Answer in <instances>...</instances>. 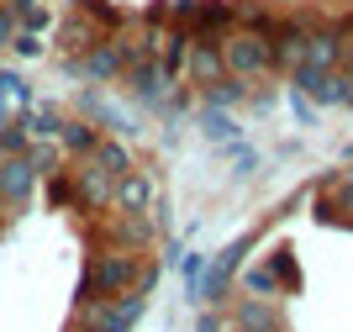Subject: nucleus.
I'll list each match as a JSON object with an SVG mask.
<instances>
[{"label":"nucleus","mask_w":353,"mask_h":332,"mask_svg":"<svg viewBox=\"0 0 353 332\" xmlns=\"http://www.w3.org/2000/svg\"><path fill=\"white\" fill-rule=\"evenodd\" d=\"M195 95H201V106H216V111H232V106H243V101H248V85H243V79H232V74H221L216 85L195 90Z\"/></svg>","instance_id":"21"},{"label":"nucleus","mask_w":353,"mask_h":332,"mask_svg":"<svg viewBox=\"0 0 353 332\" xmlns=\"http://www.w3.org/2000/svg\"><path fill=\"white\" fill-rule=\"evenodd\" d=\"M221 48L211 43V37H195L190 43V58H185V74H179V79H185V85L190 90H206V85H216L221 79Z\"/></svg>","instance_id":"12"},{"label":"nucleus","mask_w":353,"mask_h":332,"mask_svg":"<svg viewBox=\"0 0 353 332\" xmlns=\"http://www.w3.org/2000/svg\"><path fill=\"white\" fill-rule=\"evenodd\" d=\"M153 179H148V169H132V174H121L117 185H111V211H148L153 206Z\"/></svg>","instance_id":"15"},{"label":"nucleus","mask_w":353,"mask_h":332,"mask_svg":"<svg viewBox=\"0 0 353 332\" xmlns=\"http://www.w3.org/2000/svg\"><path fill=\"white\" fill-rule=\"evenodd\" d=\"M227 332H285V311H280V301L243 295V301L227 311Z\"/></svg>","instance_id":"8"},{"label":"nucleus","mask_w":353,"mask_h":332,"mask_svg":"<svg viewBox=\"0 0 353 332\" xmlns=\"http://www.w3.org/2000/svg\"><path fill=\"white\" fill-rule=\"evenodd\" d=\"M11 37H16V16L11 6H0V48H11Z\"/></svg>","instance_id":"32"},{"label":"nucleus","mask_w":353,"mask_h":332,"mask_svg":"<svg viewBox=\"0 0 353 332\" xmlns=\"http://www.w3.org/2000/svg\"><path fill=\"white\" fill-rule=\"evenodd\" d=\"M90 164H95V169H105L111 179H121V174H132V169H137V153H132V143H127V137H111V132H101V143H95Z\"/></svg>","instance_id":"16"},{"label":"nucleus","mask_w":353,"mask_h":332,"mask_svg":"<svg viewBox=\"0 0 353 332\" xmlns=\"http://www.w3.org/2000/svg\"><path fill=\"white\" fill-rule=\"evenodd\" d=\"M179 259H185V243H179V237H169V248L159 253V264L169 269V264H179Z\"/></svg>","instance_id":"33"},{"label":"nucleus","mask_w":353,"mask_h":332,"mask_svg":"<svg viewBox=\"0 0 353 332\" xmlns=\"http://www.w3.org/2000/svg\"><path fill=\"white\" fill-rule=\"evenodd\" d=\"M343 58H348V37H343L332 21H306L301 64H306V69H343Z\"/></svg>","instance_id":"6"},{"label":"nucleus","mask_w":353,"mask_h":332,"mask_svg":"<svg viewBox=\"0 0 353 332\" xmlns=\"http://www.w3.org/2000/svg\"><path fill=\"white\" fill-rule=\"evenodd\" d=\"M121 79H127V95H132L137 106H148V111H159V101L169 95V85H179V79H169V74L159 69V58H143L132 69H121Z\"/></svg>","instance_id":"9"},{"label":"nucleus","mask_w":353,"mask_h":332,"mask_svg":"<svg viewBox=\"0 0 353 332\" xmlns=\"http://www.w3.org/2000/svg\"><path fill=\"white\" fill-rule=\"evenodd\" d=\"M316 217H322V222H343V227H353V179H338V185L316 190Z\"/></svg>","instance_id":"17"},{"label":"nucleus","mask_w":353,"mask_h":332,"mask_svg":"<svg viewBox=\"0 0 353 332\" xmlns=\"http://www.w3.org/2000/svg\"><path fill=\"white\" fill-rule=\"evenodd\" d=\"M148 311V295H111V301H85V306H74V322L79 327H101V332H132L137 322H143Z\"/></svg>","instance_id":"4"},{"label":"nucleus","mask_w":353,"mask_h":332,"mask_svg":"<svg viewBox=\"0 0 353 332\" xmlns=\"http://www.w3.org/2000/svg\"><path fill=\"white\" fill-rule=\"evenodd\" d=\"M285 79L311 106H348V95H353V74H343V69H306V64H295Z\"/></svg>","instance_id":"5"},{"label":"nucleus","mask_w":353,"mask_h":332,"mask_svg":"<svg viewBox=\"0 0 353 332\" xmlns=\"http://www.w3.org/2000/svg\"><path fill=\"white\" fill-rule=\"evenodd\" d=\"M232 21H237L243 32H259V37H264V32L274 27L280 16L269 11V6H253V0H232Z\"/></svg>","instance_id":"24"},{"label":"nucleus","mask_w":353,"mask_h":332,"mask_svg":"<svg viewBox=\"0 0 353 332\" xmlns=\"http://www.w3.org/2000/svg\"><path fill=\"white\" fill-rule=\"evenodd\" d=\"M79 11H85L95 27H121V21H127V16H121L117 6H105V0H79Z\"/></svg>","instance_id":"27"},{"label":"nucleus","mask_w":353,"mask_h":332,"mask_svg":"<svg viewBox=\"0 0 353 332\" xmlns=\"http://www.w3.org/2000/svg\"><path fill=\"white\" fill-rule=\"evenodd\" d=\"M290 116L301 121V127H316V106H311L301 90H290Z\"/></svg>","instance_id":"30"},{"label":"nucleus","mask_w":353,"mask_h":332,"mask_svg":"<svg viewBox=\"0 0 353 332\" xmlns=\"http://www.w3.org/2000/svg\"><path fill=\"white\" fill-rule=\"evenodd\" d=\"M221 153L232 159V174H237V179H248V174H259V164H264V153H259V148H248L243 137H237V143H227Z\"/></svg>","instance_id":"26"},{"label":"nucleus","mask_w":353,"mask_h":332,"mask_svg":"<svg viewBox=\"0 0 353 332\" xmlns=\"http://www.w3.org/2000/svg\"><path fill=\"white\" fill-rule=\"evenodd\" d=\"M237 285H243V295H264V301H280L285 295L280 280L269 275V264H243V269H237Z\"/></svg>","instance_id":"22"},{"label":"nucleus","mask_w":353,"mask_h":332,"mask_svg":"<svg viewBox=\"0 0 353 332\" xmlns=\"http://www.w3.org/2000/svg\"><path fill=\"white\" fill-rule=\"evenodd\" d=\"M21 116V127H27L32 143H59V127H63V116L53 111V106H27V111H16Z\"/></svg>","instance_id":"20"},{"label":"nucleus","mask_w":353,"mask_h":332,"mask_svg":"<svg viewBox=\"0 0 353 332\" xmlns=\"http://www.w3.org/2000/svg\"><path fill=\"white\" fill-rule=\"evenodd\" d=\"M0 6H6V0H0Z\"/></svg>","instance_id":"39"},{"label":"nucleus","mask_w":353,"mask_h":332,"mask_svg":"<svg viewBox=\"0 0 353 332\" xmlns=\"http://www.w3.org/2000/svg\"><path fill=\"white\" fill-rule=\"evenodd\" d=\"M195 332H227V317H221V311H216V306H211V311H206V317H201V322H195Z\"/></svg>","instance_id":"31"},{"label":"nucleus","mask_w":353,"mask_h":332,"mask_svg":"<svg viewBox=\"0 0 353 332\" xmlns=\"http://www.w3.org/2000/svg\"><path fill=\"white\" fill-rule=\"evenodd\" d=\"M95 143H101V127L85 121V116H74V121H63V127H59V153H69V159H90Z\"/></svg>","instance_id":"18"},{"label":"nucleus","mask_w":353,"mask_h":332,"mask_svg":"<svg viewBox=\"0 0 353 332\" xmlns=\"http://www.w3.org/2000/svg\"><path fill=\"white\" fill-rule=\"evenodd\" d=\"M105 237H111V248H127V253L143 259L148 248L159 243V222L148 217V211H117L111 227H105Z\"/></svg>","instance_id":"7"},{"label":"nucleus","mask_w":353,"mask_h":332,"mask_svg":"<svg viewBox=\"0 0 353 332\" xmlns=\"http://www.w3.org/2000/svg\"><path fill=\"white\" fill-rule=\"evenodd\" d=\"M269 275H274V280H280V290H285V295H290V290H301V269H295V253H290V248H274V253H269Z\"/></svg>","instance_id":"25"},{"label":"nucleus","mask_w":353,"mask_h":332,"mask_svg":"<svg viewBox=\"0 0 353 332\" xmlns=\"http://www.w3.org/2000/svg\"><path fill=\"white\" fill-rule=\"evenodd\" d=\"M79 332H101V327H79Z\"/></svg>","instance_id":"37"},{"label":"nucleus","mask_w":353,"mask_h":332,"mask_svg":"<svg viewBox=\"0 0 353 332\" xmlns=\"http://www.w3.org/2000/svg\"><path fill=\"white\" fill-rule=\"evenodd\" d=\"M248 248H253V232H243V237H232L221 253H211V264L201 269V290H195V301H211V306L227 301L232 285H237V269H243V253H248Z\"/></svg>","instance_id":"3"},{"label":"nucleus","mask_w":353,"mask_h":332,"mask_svg":"<svg viewBox=\"0 0 353 332\" xmlns=\"http://www.w3.org/2000/svg\"><path fill=\"white\" fill-rule=\"evenodd\" d=\"M201 132H206L216 148H227V143H237L243 132H237V121L227 111H216V106H201Z\"/></svg>","instance_id":"23"},{"label":"nucleus","mask_w":353,"mask_h":332,"mask_svg":"<svg viewBox=\"0 0 353 332\" xmlns=\"http://www.w3.org/2000/svg\"><path fill=\"white\" fill-rule=\"evenodd\" d=\"M237 21H232V0H201V11H195V37H227Z\"/></svg>","instance_id":"19"},{"label":"nucleus","mask_w":353,"mask_h":332,"mask_svg":"<svg viewBox=\"0 0 353 332\" xmlns=\"http://www.w3.org/2000/svg\"><path fill=\"white\" fill-rule=\"evenodd\" d=\"M201 269H206V253H190V248H185V259H179V275H185V290H190V301H195V290H201Z\"/></svg>","instance_id":"28"},{"label":"nucleus","mask_w":353,"mask_h":332,"mask_svg":"<svg viewBox=\"0 0 353 332\" xmlns=\"http://www.w3.org/2000/svg\"><path fill=\"white\" fill-rule=\"evenodd\" d=\"M111 185H117V179L85 159L74 169V201H79V211H111Z\"/></svg>","instance_id":"13"},{"label":"nucleus","mask_w":353,"mask_h":332,"mask_svg":"<svg viewBox=\"0 0 353 332\" xmlns=\"http://www.w3.org/2000/svg\"><path fill=\"white\" fill-rule=\"evenodd\" d=\"M301 37H306V16H285V21H274V27L264 32L274 74H290L295 64H301Z\"/></svg>","instance_id":"10"},{"label":"nucleus","mask_w":353,"mask_h":332,"mask_svg":"<svg viewBox=\"0 0 353 332\" xmlns=\"http://www.w3.org/2000/svg\"><path fill=\"white\" fill-rule=\"evenodd\" d=\"M216 48H221V69L232 74V79H243V85H253V79L274 74V64H269V43L259 37V32L232 27L227 37H216Z\"/></svg>","instance_id":"2"},{"label":"nucleus","mask_w":353,"mask_h":332,"mask_svg":"<svg viewBox=\"0 0 353 332\" xmlns=\"http://www.w3.org/2000/svg\"><path fill=\"white\" fill-rule=\"evenodd\" d=\"M74 201V179H53V206H69Z\"/></svg>","instance_id":"34"},{"label":"nucleus","mask_w":353,"mask_h":332,"mask_svg":"<svg viewBox=\"0 0 353 332\" xmlns=\"http://www.w3.org/2000/svg\"><path fill=\"white\" fill-rule=\"evenodd\" d=\"M79 79H90V85H111V79H121L117 37H101L95 48H85V53H79Z\"/></svg>","instance_id":"14"},{"label":"nucleus","mask_w":353,"mask_h":332,"mask_svg":"<svg viewBox=\"0 0 353 332\" xmlns=\"http://www.w3.org/2000/svg\"><path fill=\"white\" fill-rule=\"evenodd\" d=\"M338 174H343V179H353V159H348V169H338Z\"/></svg>","instance_id":"36"},{"label":"nucleus","mask_w":353,"mask_h":332,"mask_svg":"<svg viewBox=\"0 0 353 332\" xmlns=\"http://www.w3.org/2000/svg\"><path fill=\"white\" fill-rule=\"evenodd\" d=\"M348 111H353V95H348Z\"/></svg>","instance_id":"38"},{"label":"nucleus","mask_w":353,"mask_h":332,"mask_svg":"<svg viewBox=\"0 0 353 332\" xmlns=\"http://www.w3.org/2000/svg\"><path fill=\"white\" fill-rule=\"evenodd\" d=\"M37 179H43V174L32 169L27 153H6V159H0V195H6V206H27Z\"/></svg>","instance_id":"11"},{"label":"nucleus","mask_w":353,"mask_h":332,"mask_svg":"<svg viewBox=\"0 0 353 332\" xmlns=\"http://www.w3.org/2000/svg\"><path fill=\"white\" fill-rule=\"evenodd\" d=\"M11 48H16V53H21V58H37V53H43V32H21V27H16Z\"/></svg>","instance_id":"29"},{"label":"nucleus","mask_w":353,"mask_h":332,"mask_svg":"<svg viewBox=\"0 0 353 332\" xmlns=\"http://www.w3.org/2000/svg\"><path fill=\"white\" fill-rule=\"evenodd\" d=\"M6 211H11V206H6V195H0V227H6Z\"/></svg>","instance_id":"35"},{"label":"nucleus","mask_w":353,"mask_h":332,"mask_svg":"<svg viewBox=\"0 0 353 332\" xmlns=\"http://www.w3.org/2000/svg\"><path fill=\"white\" fill-rule=\"evenodd\" d=\"M137 253L127 248H95L85 264V275H79V306L85 301H111V295H127L137 280Z\"/></svg>","instance_id":"1"}]
</instances>
